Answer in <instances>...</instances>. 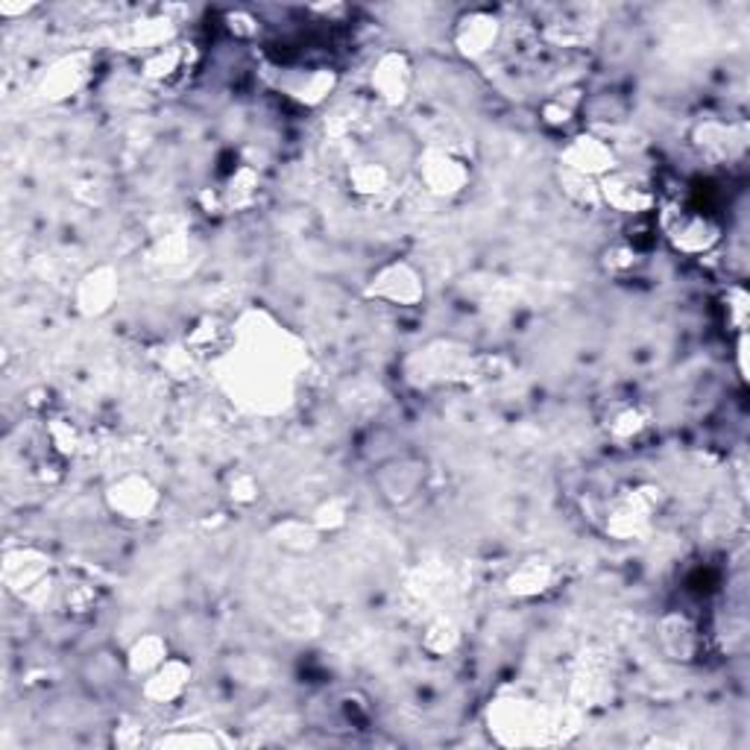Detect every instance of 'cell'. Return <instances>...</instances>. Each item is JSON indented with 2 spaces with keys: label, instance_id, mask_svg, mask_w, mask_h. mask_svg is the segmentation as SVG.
<instances>
[{
  "label": "cell",
  "instance_id": "1",
  "mask_svg": "<svg viewBox=\"0 0 750 750\" xmlns=\"http://www.w3.org/2000/svg\"><path fill=\"white\" fill-rule=\"evenodd\" d=\"M106 501L121 519L141 522V519H150L156 513L161 496L144 475H123L121 481H114L112 487L106 489Z\"/></svg>",
  "mask_w": 750,
  "mask_h": 750
},
{
  "label": "cell",
  "instance_id": "2",
  "mask_svg": "<svg viewBox=\"0 0 750 750\" xmlns=\"http://www.w3.org/2000/svg\"><path fill=\"white\" fill-rule=\"evenodd\" d=\"M425 475H428L425 460L413 458V455L394 458L390 463H385V467L378 469V489H382V498L390 501V505H408V501L416 498V493L425 487Z\"/></svg>",
  "mask_w": 750,
  "mask_h": 750
},
{
  "label": "cell",
  "instance_id": "3",
  "mask_svg": "<svg viewBox=\"0 0 750 750\" xmlns=\"http://www.w3.org/2000/svg\"><path fill=\"white\" fill-rule=\"evenodd\" d=\"M562 159H566L569 173H578V177L586 179H604L607 173H613V168H616L613 147H609L607 141L595 138V135H581V138H574L572 144L566 147V153H562Z\"/></svg>",
  "mask_w": 750,
  "mask_h": 750
},
{
  "label": "cell",
  "instance_id": "4",
  "mask_svg": "<svg viewBox=\"0 0 750 750\" xmlns=\"http://www.w3.org/2000/svg\"><path fill=\"white\" fill-rule=\"evenodd\" d=\"M420 177L425 179L428 191L449 197L467 188L469 168L449 150H428L420 159Z\"/></svg>",
  "mask_w": 750,
  "mask_h": 750
},
{
  "label": "cell",
  "instance_id": "5",
  "mask_svg": "<svg viewBox=\"0 0 750 750\" xmlns=\"http://www.w3.org/2000/svg\"><path fill=\"white\" fill-rule=\"evenodd\" d=\"M370 293L396 305H413L422 297V281L411 264H390L375 276Z\"/></svg>",
  "mask_w": 750,
  "mask_h": 750
},
{
  "label": "cell",
  "instance_id": "6",
  "mask_svg": "<svg viewBox=\"0 0 750 750\" xmlns=\"http://www.w3.org/2000/svg\"><path fill=\"white\" fill-rule=\"evenodd\" d=\"M498 24L496 15L489 12H472L469 19H463L458 24V33H455V41H458V50L463 57H484L489 47L498 41Z\"/></svg>",
  "mask_w": 750,
  "mask_h": 750
},
{
  "label": "cell",
  "instance_id": "7",
  "mask_svg": "<svg viewBox=\"0 0 750 750\" xmlns=\"http://www.w3.org/2000/svg\"><path fill=\"white\" fill-rule=\"evenodd\" d=\"M188 677H191V666L182 663V660H177V656H168V660H165L156 672L147 675L144 692H147V698L156 703L177 701L179 694L185 692Z\"/></svg>",
  "mask_w": 750,
  "mask_h": 750
},
{
  "label": "cell",
  "instance_id": "8",
  "mask_svg": "<svg viewBox=\"0 0 750 750\" xmlns=\"http://www.w3.org/2000/svg\"><path fill=\"white\" fill-rule=\"evenodd\" d=\"M373 85L378 88V97H385L387 104H402L408 97V85H411V65L404 53H387L382 57L373 74Z\"/></svg>",
  "mask_w": 750,
  "mask_h": 750
},
{
  "label": "cell",
  "instance_id": "9",
  "mask_svg": "<svg viewBox=\"0 0 750 750\" xmlns=\"http://www.w3.org/2000/svg\"><path fill=\"white\" fill-rule=\"evenodd\" d=\"M118 293V279L109 267H97V270L85 273L83 281H80V291H76V302H80V311L83 314H100V311L109 309V302L114 300Z\"/></svg>",
  "mask_w": 750,
  "mask_h": 750
},
{
  "label": "cell",
  "instance_id": "10",
  "mask_svg": "<svg viewBox=\"0 0 750 750\" xmlns=\"http://www.w3.org/2000/svg\"><path fill=\"white\" fill-rule=\"evenodd\" d=\"M554 569L545 560H528L522 562L513 574H510V592L513 595H522V598H531V595H540L552 586Z\"/></svg>",
  "mask_w": 750,
  "mask_h": 750
},
{
  "label": "cell",
  "instance_id": "11",
  "mask_svg": "<svg viewBox=\"0 0 750 750\" xmlns=\"http://www.w3.org/2000/svg\"><path fill=\"white\" fill-rule=\"evenodd\" d=\"M168 660V642L161 637H144L138 639L132 651L126 654V668L135 672V675H150L156 668Z\"/></svg>",
  "mask_w": 750,
  "mask_h": 750
},
{
  "label": "cell",
  "instance_id": "12",
  "mask_svg": "<svg viewBox=\"0 0 750 750\" xmlns=\"http://www.w3.org/2000/svg\"><path fill=\"white\" fill-rule=\"evenodd\" d=\"M118 675H121V660L114 654H106V651L92 654L88 666H85V677H92L85 684H92L94 689H109L118 680Z\"/></svg>",
  "mask_w": 750,
  "mask_h": 750
},
{
  "label": "cell",
  "instance_id": "13",
  "mask_svg": "<svg viewBox=\"0 0 750 750\" xmlns=\"http://www.w3.org/2000/svg\"><path fill=\"white\" fill-rule=\"evenodd\" d=\"M715 241V229L701 217H692L686 220L680 229H677V246H684L689 253H698V250H706V246Z\"/></svg>",
  "mask_w": 750,
  "mask_h": 750
},
{
  "label": "cell",
  "instance_id": "14",
  "mask_svg": "<svg viewBox=\"0 0 750 750\" xmlns=\"http://www.w3.org/2000/svg\"><path fill=\"white\" fill-rule=\"evenodd\" d=\"M349 182L355 185L358 194H378L387 185V170L375 161H364L349 173Z\"/></svg>",
  "mask_w": 750,
  "mask_h": 750
},
{
  "label": "cell",
  "instance_id": "15",
  "mask_svg": "<svg viewBox=\"0 0 750 750\" xmlns=\"http://www.w3.org/2000/svg\"><path fill=\"white\" fill-rule=\"evenodd\" d=\"M276 536H279V545H285V548H297V552H302V548H309V545H314V525H305V522H297V519H291V522H285V525L276 528Z\"/></svg>",
  "mask_w": 750,
  "mask_h": 750
}]
</instances>
